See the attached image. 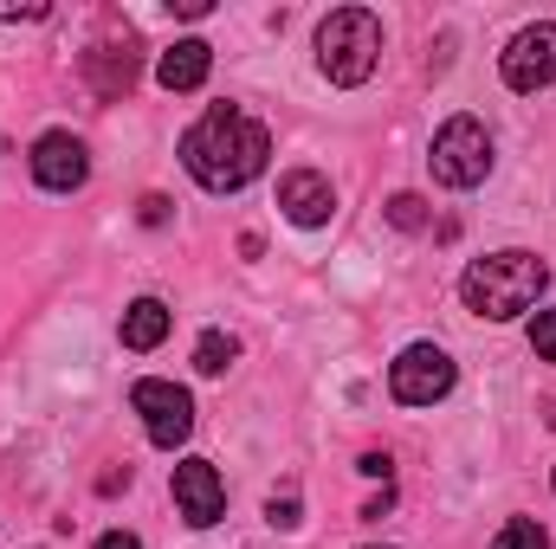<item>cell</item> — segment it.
Returning a JSON list of instances; mask_svg holds the SVG:
<instances>
[{"label": "cell", "instance_id": "1", "mask_svg": "<svg viewBox=\"0 0 556 549\" xmlns=\"http://www.w3.org/2000/svg\"><path fill=\"white\" fill-rule=\"evenodd\" d=\"M266 155H273L266 124H253L240 104H214V111L181 137V162H188V175H194L207 194H240L247 181L266 175Z\"/></svg>", "mask_w": 556, "mask_h": 549}, {"label": "cell", "instance_id": "2", "mask_svg": "<svg viewBox=\"0 0 556 549\" xmlns=\"http://www.w3.org/2000/svg\"><path fill=\"white\" fill-rule=\"evenodd\" d=\"M544 259L538 253H485V259H472L466 278H459V297H466V310L472 317H485V323H511V317H525L538 297H544Z\"/></svg>", "mask_w": 556, "mask_h": 549}, {"label": "cell", "instance_id": "3", "mask_svg": "<svg viewBox=\"0 0 556 549\" xmlns=\"http://www.w3.org/2000/svg\"><path fill=\"white\" fill-rule=\"evenodd\" d=\"M376 59H382V20H376L369 7H337V13L317 26V65H324L330 85H343V91L369 85Z\"/></svg>", "mask_w": 556, "mask_h": 549}, {"label": "cell", "instance_id": "4", "mask_svg": "<svg viewBox=\"0 0 556 549\" xmlns=\"http://www.w3.org/2000/svg\"><path fill=\"white\" fill-rule=\"evenodd\" d=\"M427 168H433L440 188H479L492 175V137H485V124L479 117H446L433 149H427Z\"/></svg>", "mask_w": 556, "mask_h": 549}, {"label": "cell", "instance_id": "5", "mask_svg": "<svg viewBox=\"0 0 556 549\" xmlns=\"http://www.w3.org/2000/svg\"><path fill=\"white\" fill-rule=\"evenodd\" d=\"M453 356L440 349V343H408L402 356H395V369H389V395L402 401V408H433V401H446L453 395Z\"/></svg>", "mask_w": 556, "mask_h": 549}, {"label": "cell", "instance_id": "6", "mask_svg": "<svg viewBox=\"0 0 556 549\" xmlns=\"http://www.w3.org/2000/svg\"><path fill=\"white\" fill-rule=\"evenodd\" d=\"M130 408L142 413V433H149L162 452H175V446L194 433V395L175 388V382H137V388H130Z\"/></svg>", "mask_w": 556, "mask_h": 549}, {"label": "cell", "instance_id": "7", "mask_svg": "<svg viewBox=\"0 0 556 549\" xmlns=\"http://www.w3.org/2000/svg\"><path fill=\"white\" fill-rule=\"evenodd\" d=\"M505 85H511L518 98L551 91V85H556V20L525 26V33L505 46Z\"/></svg>", "mask_w": 556, "mask_h": 549}, {"label": "cell", "instance_id": "8", "mask_svg": "<svg viewBox=\"0 0 556 549\" xmlns=\"http://www.w3.org/2000/svg\"><path fill=\"white\" fill-rule=\"evenodd\" d=\"M168 485H175V511H181L194 531H214V524L227 518V485H220V472H214L207 459H181Z\"/></svg>", "mask_w": 556, "mask_h": 549}, {"label": "cell", "instance_id": "9", "mask_svg": "<svg viewBox=\"0 0 556 549\" xmlns=\"http://www.w3.org/2000/svg\"><path fill=\"white\" fill-rule=\"evenodd\" d=\"M85 175H91V155H85V142L72 137V130H46V137L33 142V181L46 194H78Z\"/></svg>", "mask_w": 556, "mask_h": 549}, {"label": "cell", "instance_id": "10", "mask_svg": "<svg viewBox=\"0 0 556 549\" xmlns=\"http://www.w3.org/2000/svg\"><path fill=\"white\" fill-rule=\"evenodd\" d=\"M278 207H285L291 227H324V220L337 214V188H330V175H317V168H291V175L278 181Z\"/></svg>", "mask_w": 556, "mask_h": 549}, {"label": "cell", "instance_id": "11", "mask_svg": "<svg viewBox=\"0 0 556 549\" xmlns=\"http://www.w3.org/2000/svg\"><path fill=\"white\" fill-rule=\"evenodd\" d=\"M207 72H214V46L207 39H175L162 52V65H155V85L162 91H201Z\"/></svg>", "mask_w": 556, "mask_h": 549}, {"label": "cell", "instance_id": "12", "mask_svg": "<svg viewBox=\"0 0 556 549\" xmlns=\"http://www.w3.org/2000/svg\"><path fill=\"white\" fill-rule=\"evenodd\" d=\"M168 323H175V310L162 304V297H137L130 310H124V323H117V336H124V349H162V336H168Z\"/></svg>", "mask_w": 556, "mask_h": 549}, {"label": "cell", "instance_id": "13", "mask_svg": "<svg viewBox=\"0 0 556 549\" xmlns=\"http://www.w3.org/2000/svg\"><path fill=\"white\" fill-rule=\"evenodd\" d=\"M85 72H91L98 98H124V91L137 85V52H130V39H124V46H98V52H85Z\"/></svg>", "mask_w": 556, "mask_h": 549}, {"label": "cell", "instance_id": "14", "mask_svg": "<svg viewBox=\"0 0 556 549\" xmlns=\"http://www.w3.org/2000/svg\"><path fill=\"white\" fill-rule=\"evenodd\" d=\"M240 362V336H227V330H207L201 343H194V369L201 375H227Z\"/></svg>", "mask_w": 556, "mask_h": 549}, {"label": "cell", "instance_id": "15", "mask_svg": "<svg viewBox=\"0 0 556 549\" xmlns=\"http://www.w3.org/2000/svg\"><path fill=\"white\" fill-rule=\"evenodd\" d=\"M492 549H551V537H544V524H531V518H511V524L492 537Z\"/></svg>", "mask_w": 556, "mask_h": 549}, {"label": "cell", "instance_id": "16", "mask_svg": "<svg viewBox=\"0 0 556 549\" xmlns=\"http://www.w3.org/2000/svg\"><path fill=\"white\" fill-rule=\"evenodd\" d=\"M389 220H395L402 233H420V227H427V201H420V194H395V201H389Z\"/></svg>", "mask_w": 556, "mask_h": 549}, {"label": "cell", "instance_id": "17", "mask_svg": "<svg viewBox=\"0 0 556 549\" xmlns=\"http://www.w3.org/2000/svg\"><path fill=\"white\" fill-rule=\"evenodd\" d=\"M531 349H538V362H556V310L531 317Z\"/></svg>", "mask_w": 556, "mask_h": 549}, {"label": "cell", "instance_id": "18", "mask_svg": "<svg viewBox=\"0 0 556 549\" xmlns=\"http://www.w3.org/2000/svg\"><path fill=\"white\" fill-rule=\"evenodd\" d=\"M266 518H273L278 531H291V524H298V498H291V491H285V498H273V505H266Z\"/></svg>", "mask_w": 556, "mask_h": 549}, {"label": "cell", "instance_id": "19", "mask_svg": "<svg viewBox=\"0 0 556 549\" xmlns=\"http://www.w3.org/2000/svg\"><path fill=\"white\" fill-rule=\"evenodd\" d=\"M52 7H39V0H26V7H13V0H0V20H46Z\"/></svg>", "mask_w": 556, "mask_h": 549}, {"label": "cell", "instance_id": "20", "mask_svg": "<svg viewBox=\"0 0 556 549\" xmlns=\"http://www.w3.org/2000/svg\"><path fill=\"white\" fill-rule=\"evenodd\" d=\"M168 220V201L162 194H142V227H162Z\"/></svg>", "mask_w": 556, "mask_h": 549}, {"label": "cell", "instance_id": "21", "mask_svg": "<svg viewBox=\"0 0 556 549\" xmlns=\"http://www.w3.org/2000/svg\"><path fill=\"white\" fill-rule=\"evenodd\" d=\"M363 472H369V478H382V485H389V472H395V459H389V452H363Z\"/></svg>", "mask_w": 556, "mask_h": 549}, {"label": "cell", "instance_id": "22", "mask_svg": "<svg viewBox=\"0 0 556 549\" xmlns=\"http://www.w3.org/2000/svg\"><path fill=\"white\" fill-rule=\"evenodd\" d=\"M98 549H142V544L130 537V531H104V537H98Z\"/></svg>", "mask_w": 556, "mask_h": 549}, {"label": "cell", "instance_id": "23", "mask_svg": "<svg viewBox=\"0 0 556 549\" xmlns=\"http://www.w3.org/2000/svg\"><path fill=\"white\" fill-rule=\"evenodd\" d=\"M551 485H556V472H551Z\"/></svg>", "mask_w": 556, "mask_h": 549}]
</instances>
